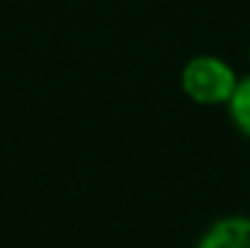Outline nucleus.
<instances>
[{
    "instance_id": "f257e3e1",
    "label": "nucleus",
    "mask_w": 250,
    "mask_h": 248,
    "mask_svg": "<svg viewBox=\"0 0 250 248\" xmlns=\"http://www.w3.org/2000/svg\"><path fill=\"white\" fill-rule=\"evenodd\" d=\"M237 80V69L216 54H197L187 59L178 72L184 96L200 107H226Z\"/></svg>"
},
{
    "instance_id": "f03ea898",
    "label": "nucleus",
    "mask_w": 250,
    "mask_h": 248,
    "mask_svg": "<svg viewBox=\"0 0 250 248\" xmlns=\"http://www.w3.org/2000/svg\"><path fill=\"white\" fill-rule=\"evenodd\" d=\"M194 248H250V216H221L200 235Z\"/></svg>"
},
{
    "instance_id": "7ed1b4c3",
    "label": "nucleus",
    "mask_w": 250,
    "mask_h": 248,
    "mask_svg": "<svg viewBox=\"0 0 250 248\" xmlns=\"http://www.w3.org/2000/svg\"><path fill=\"white\" fill-rule=\"evenodd\" d=\"M226 112H229V120L242 136L250 139V75L237 80L234 91H231L229 102H226Z\"/></svg>"
},
{
    "instance_id": "20e7f679",
    "label": "nucleus",
    "mask_w": 250,
    "mask_h": 248,
    "mask_svg": "<svg viewBox=\"0 0 250 248\" xmlns=\"http://www.w3.org/2000/svg\"><path fill=\"white\" fill-rule=\"evenodd\" d=\"M248 64H250V45H248Z\"/></svg>"
}]
</instances>
